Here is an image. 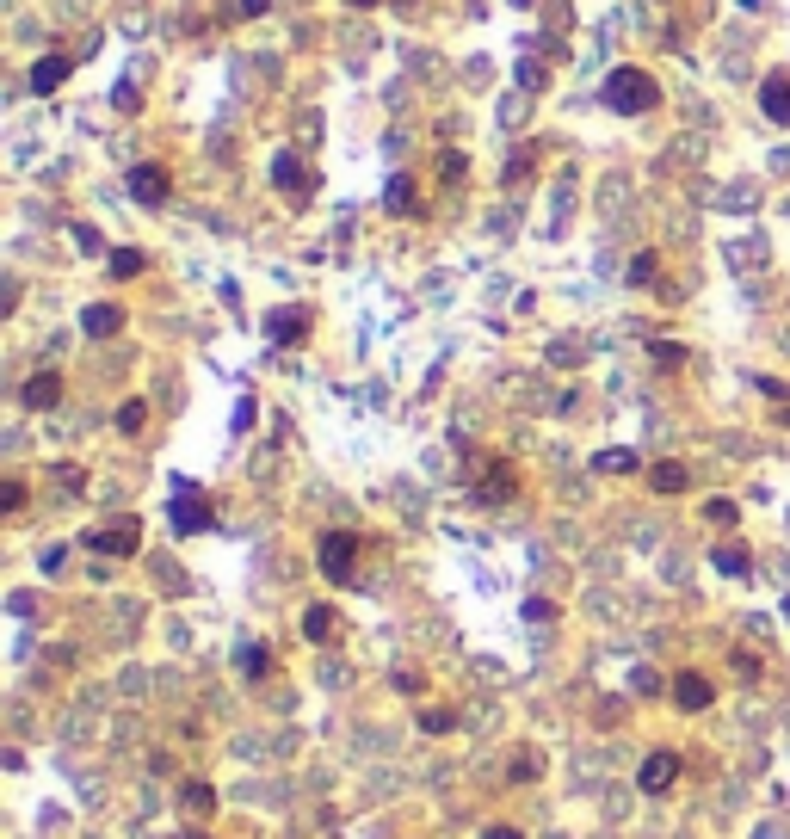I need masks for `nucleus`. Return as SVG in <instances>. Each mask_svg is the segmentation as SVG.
Instances as JSON below:
<instances>
[{
  "mask_svg": "<svg viewBox=\"0 0 790 839\" xmlns=\"http://www.w3.org/2000/svg\"><path fill=\"white\" fill-rule=\"evenodd\" d=\"M599 99L612 105V112H624V118H636V112H655L661 105V81L655 75H642V68H612V75H605V87H599Z\"/></svg>",
  "mask_w": 790,
  "mask_h": 839,
  "instance_id": "nucleus-1",
  "label": "nucleus"
},
{
  "mask_svg": "<svg viewBox=\"0 0 790 839\" xmlns=\"http://www.w3.org/2000/svg\"><path fill=\"white\" fill-rule=\"evenodd\" d=\"M167 519H173V531L179 537H198V531H210V500H204V488L198 482H173V506H167Z\"/></svg>",
  "mask_w": 790,
  "mask_h": 839,
  "instance_id": "nucleus-2",
  "label": "nucleus"
},
{
  "mask_svg": "<svg viewBox=\"0 0 790 839\" xmlns=\"http://www.w3.org/2000/svg\"><path fill=\"white\" fill-rule=\"evenodd\" d=\"M315 562H321V574H328L334 587H346L352 562H358V537L352 531H328V537H321V550H315Z\"/></svg>",
  "mask_w": 790,
  "mask_h": 839,
  "instance_id": "nucleus-3",
  "label": "nucleus"
},
{
  "mask_svg": "<svg viewBox=\"0 0 790 839\" xmlns=\"http://www.w3.org/2000/svg\"><path fill=\"white\" fill-rule=\"evenodd\" d=\"M87 550H105V556H136V550H142V525H136V519L93 525V531H87Z\"/></svg>",
  "mask_w": 790,
  "mask_h": 839,
  "instance_id": "nucleus-4",
  "label": "nucleus"
},
{
  "mask_svg": "<svg viewBox=\"0 0 790 839\" xmlns=\"http://www.w3.org/2000/svg\"><path fill=\"white\" fill-rule=\"evenodd\" d=\"M167 192H173V179H167V167H149V161H142V167H130V198L136 204H167Z\"/></svg>",
  "mask_w": 790,
  "mask_h": 839,
  "instance_id": "nucleus-5",
  "label": "nucleus"
},
{
  "mask_svg": "<svg viewBox=\"0 0 790 839\" xmlns=\"http://www.w3.org/2000/svg\"><path fill=\"white\" fill-rule=\"evenodd\" d=\"M303 334H309V309L284 303V309H272V315H266V340H272V346H297Z\"/></svg>",
  "mask_w": 790,
  "mask_h": 839,
  "instance_id": "nucleus-6",
  "label": "nucleus"
},
{
  "mask_svg": "<svg viewBox=\"0 0 790 839\" xmlns=\"http://www.w3.org/2000/svg\"><path fill=\"white\" fill-rule=\"evenodd\" d=\"M679 784V753H649L642 759V790L649 796H667Z\"/></svg>",
  "mask_w": 790,
  "mask_h": 839,
  "instance_id": "nucleus-7",
  "label": "nucleus"
},
{
  "mask_svg": "<svg viewBox=\"0 0 790 839\" xmlns=\"http://www.w3.org/2000/svg\"><path fill=\"white\" fill-rule=\"evenodd\" d=\"M673 704H679V710H710V704H716V685H710L704 673H679V679H673Z\"/></svg>",
  "mask_w": 790,
  "mask_h": 839,
  "instance_id": "nucleus-8",
  "label": "nucleus"
},
{
  "mask_svg": "<svg viewBox=\"0 0 790 839\" xmlns=\"http://www.w3.org/2000/svg\"><path fill=\"white\" fill-rule=\"evenodd\" d=\"M760 112H766L772 124H790V75H784V68L760 81Z\"/></svg>",
  "mask_w": 790,
  "mask_h": 839,
  "instance_id": "nucleus-9",
  "label": "nucleus"
},
{
  "mask_svg": "<svg viewBox=\"0 0 790 839\" xmlns=\"http://www.w3.org/2000/svg\"><path fill=\"white\" fill-rule=\"evenodd\" d=\"M19 401H25V408H31V414H44V408H56V401H62V377H56V371H38V377H31V383L19 389Z\"/></svg>",
  "mask_w": 790,
  "mask_h": 839,
  "instance_id": "nucleus-10",
  "label": "nucleus"
},
{
  "mask_svg": "<svg viewBox=\"0 0 790 839\" xmlns=\"http://www.w3.org/2000/svg\"><path fill=\"white\" fill-rule=\"evenodd\" d=\"M68 75H75V56H44V62H31V93H56Z\"/></svg>",
  "mask_w": 790,
  "mask_h": 839,
  "instance_id": "nucleus-11",
  "label": "nucleus"
},
{
  "mask_svg": "<svg viewBox=\"0 0 790 839\" xmlns=\"http://www.w3.org/2000/svg\"><path fill=\"white\" fill-rule=\"evenodd\" d=\"M81 327H87L93 340H105V334H118V327H124V309L118 303H87L81 309Z\"/></svg>",
  "mask_w": 790,
  "mask_h": 839,
  "instance_id": "nucleus-12",
  "label": "nucleus"
},
{
  "mask_svg": "<svg viewBox=\"0 0 790 839\" xmlns=\"http://www.w3.org/2000/svg\"><path fill=\"white\" fill-rule=\"evenodd\" d=\"M710 562H716V574H729V580H747V574H753L747 543H716V550H710Z\"/></svg>",
  "mask_w": 790,
  "mask_h": 839,
  "instance_id": "nucleus-13",
  "label": "nucleus"
},
{
  "mask_svg": "<svg viewBox=\"0 0 790 839\" xmlns=\"http://www.w3.org/2000/svg\"><path fill=\"white\" fill-rule=\"evenodd\" d=\"M272 186L278 192H309V173H303V161L284 149V155H272Z\"/></svg>",
  "mask_w": 790,
  "mask_h": 839,
  "instance_id": "nucleus-14",
  "label": "nucleus"
},
{
  "mask_svg": "<svg viewBox=\"0 0 790 839\" xmlns=\"http://www.w3.org/2000/svg\"><path fill=\"white\" fill-rule=\"evenodd\" d=\"M383 210H389V216H414V210H420V204H414V179H408V173H395L389 186H383Z\"/></svg>",
  "mask_w": 790,
  "mask_h": 839,
  "instance_id": "nucleus-15",
  "label": "nucleus"
},
{
  "mask_svg": "<svg viewBox=\"0 0 790 839\" xmlns=\"http://www.w3.org/2000/svg\"><path fill=\"white\" fill-rule=\"evenodd\" d=\"M179 809H186V815H198V821H204V815H217V790H210L204 778H192L186 790H179Z\"/></svg>",
  "mask_w": 790,
  "mask_h": 839,
  "instance_id": "nucleus-16",
  "label": "nucleus"
},
{
  "mask_svg": "<svg viewBox=\"0 0 790 839\" xmlns=\"http://www.w3.org/2000/svg\"><path fill=\"white\" fill-rule=\"evenodd\" d=\"M649 488H655V494H686V488H692L686 463H655V469H649Z\"/></svg>",
  "mask_w": 790,
  "mask_h": 839,
  "instance_id": "nucleus-17",
  "label": "nucleus"
},
{
  "mask_svg": "<svg viewBox=\"0 0 790 839\" xmlns=\"http://www.w3.org/2000/svg\"><path fill=\"white\" fill-rule=\"evenodd\" d=\"M235 667H241L247 679H266V673H272V654H266L260 642H241V648H235Z\"/></svg>",
  "mask_w": 790,
  "mask_h": 839,
  "instance_id": "nucleus-18",
  "label": "nucleus"
},
{
  "mask_svg": "<svg viewBox=\"0 0 790 839\" xmlns=\"http://www.w3.org/2000/svg\"><path fill=\"white\" fill-rule=\"evenodd\" d=\"M303 636L309 642H334V605H309L303 611Z\"/></svg>",
  "mask_w": 790,
  "mask_h": 839,
  "instance_id": "nucleus-19",
  "label": "nucleus"
},
{
  "mask_svg": "<svg viewBox=\"0 0 790 839\" xmlns=\"http://www.w3.org/2000/svg\"><path fill=\"white\" fill-rule=\"evenodd\" d=\"M519 87H525V93H537V87H550V62H544V56H537V50H525V56H519Z\"/></svg>",
  "mask_w": 790,
  "mask_h": 839,
  "instance_id": "nucleus-20",
  "label": "nucleus"
},
{
  "mask_svg": "<svg viewBox=\"0 0 790 839\" xmlns=\"http://www.w3.org/2000/svg\"><path fill=\"white\" fill-rule=\"evenodd\" d=\"M476 500H513V469H507V463H494V469H488V482L476 488Z\"/></svg>",
  "mask_w": 790,
  "mask_h": 839,
  "instance_id": "nucleus-21",
  "label": "nucleus"
},
{
  "mask_svg": "<svg viewBox=\"0 0 790 839\" xmlns=\"http://www.w3.org/2000/svg\"><path fill=\"white\" fill-rule=\"evenodd\" d=\"M142 266H149V253H142V247H118L112 253V278H142Z\"/></svg>",
  "mask_w": 790,
  "mask_h": 839,
  "instance_id": "nucleus-22",
  "label": "nucleus"
},
{
  "mask_svg": "<svg viewBox=\"0 0 790 839\" xmlns=\"http://www.w3.org/2000/svg\"><path fill=\"white\" fill-rule=\"evenodd\" d=\"M593 469H605V476H630V469H636V451H599Z\"/></svg>",
  "mask_w": 790,
  "mask_h": 839,
  "instance_id": "nucleus-23",
  "label": "nucleus"
},
{
  "mask_svg": "<svg viewBox=\"0 0 790 839\" xmlns=\"http://www.w3.org/2000/svg\"><path fill=\"white\" fill-rule=\"evenodd\" d=\"M112 105H118V112L130 118V112H142V87H136V75H124L118 81V93H112Z\"/></svg>",
  "mask_w": 790,
  "mask_h": 839,
  "instance_id": "nucleus-24",
  "label": "nucleus"
},
{
  "mask_svg": "<svg viewBox=\"0 0 790 839\" xmlns=\"http://www.w3.org/2000/svg\"><path fill=\"white\" fill-rule=\"evenodd\" d=\"M451 728H457L451 710H420V735H451Z\"/></svg>",
  "mask_w": 790,
  "mask_h": 839,
  "instance_id": "nucleus-25",
  "label": "nucleus"
},
{
  "mask_svg": "<svg viewBox=\"0 0 790 839\" xmlns=\"http://www.w3.org/2000/svg\"><path fill=\"white\" fill-rule=\"evenodd\" d=\"M142 420H149V401H124L118 408V432H142Z\"/></svg>",
  "mask_w": 790,
  "mask_h": 839,
  "instance_id": "nucleus-26",
  "label": "nucleus"
},
{
  "mask_svg": "<svg viewBox=\"0 0 790 839\" xmlns=\"http://www.w3.org/2000/svg\"><path fill=\"white\" fill-rule=\"evenodd\" d=\"M649 352H655V364H667V371H679V364H686V346H679V340H655Z\"/></svg>",
  "mask_w": 790,
  "mask_h": 839,
  "instance_id": "nucleus-27",
  "label": "nucleus"
},
{
  "mask_svg": "<svg viewBox=\"0 0 790 839\" xmlns=\"http://www.w3.org/2000/svg\"><path fill=\"white\" fill-rule=\"evenodd\" d=\"M704 519H710V525H735L741 506H735V500H704Z\"/></svg>",
  "mask_w": 790,
  "mask_h": 839,
  "instance_id": "nucleus-28",
  "label": "nucleus"
},
{
  "mask_svg": "<svg viewBox=\"0 0 790 839\" xmlns=\"http://www.w3.org/2000/svg\"><path fill=\"white\" fill-rule=\"evenodd\" d=\"M630 691H636V698H655V691H661V673H655V667H636V673H630Z\"/></svg>",
  "mask_w": 790,
  "mask_h": 839,
  "instance_id": "nucleus-29",
  "label": "nucleus"
},
{
  "mask_svg": "<svg viewBox=\"0 0 790 839\" xmlns=\"http://www.w3.org/2000/svg\"><path fill=\"white\" fill-rule=\"evenodd\" d=\"M531 167H537V149H519V155H513V167H507V179L519 186V179H531Z\"/></svg>",
  "mask_w": 790,
  "mask_h": 839,
  "instance_id": "nucleus-30",
  "label": "nucleus"
},
{
  "mask_svg": "<svg viewBox=\"0 0 790 839\" xmlns=\"http://www.w3.org/2000/svg\"><path fill=\"white\" fill-rule=\"evenodd\" d=\"M655 278V253H636L630 260V284H649Z\"/></svg>",
  "mask_w": 790,
  "mask_h": 839,
  "instance_id": "nucleus-31",
  "label": "nucleus"
},
{
  "mask_svg": "<svg viewBox=\"0 0 790 839\" xmlns=\"http://www.w3.org/2000/svg\"><path fill=\"white\" fill-rule=\"evenodd\" d=\"M531 778H537V753H519L513 759V784H531Z\"/></svg>",
  "mask_w": 790,
  "mask_h": 839,
  "instance_id": "nucleus-32",
  "label": "nucleus"
},
{
  "mask_svg": "<svg viewBox=\"0 0 790 839\" xmlns=\"http://www.w3.org/2000/svg\"><path fill=\"white\" fill-rule=\"evenodd\" d=\"M735 673H741V679H760V654H741V648H735Z\"/></svg>",
  "mask_w": 790,
  "mask_h": 839,
  "instance_id": "nucleus-33",
  "label": "nucleus"
},
{
  "mask_svg": "<svg viewBox=\"0 0 790 839\" xmlns=\"http://www.w3.org/2000/svg\"><path fill=\"white\" fill-rule=\"evenodd\" d=\"M463 167H470V161H463L457 149H451V155H439V173H445V179H463Z\"/></svg>",
  "mask_w": 790,
  "mask_h": 839,
  "instance_id": "nucleus-34",
  "label": "nucleus"
},
{
  "mask_svg": "<svg viewBox=\"0 0 790 839\" xmlns=\"http://www.w3.org/2000/svg\"><path fill=\"white\" fill-rule=\"evenodd\" d=\"M75 247H81V253H99V229H87V223H75Z\"/></svg>",
  "mask_w": 790,
  "mask_h": 839,
  "instance_id": "nucleus-35",
  "label": "nucleus"
},
{
  "mask_svg": "<svg viewBox=\"0 0 790 839\" xmlns=\"http://www.w3.org/2000/svg\"><path fill=\"white\" fill-rule=\"evenodd\" d=\"M0 506H7V513H19V506H25V488H19V482H7V488H0Z\"/></svg>",
  "mask_w": 790,
  "mask_h": 839,
  "instance_id": "nucleus-36",
  "label": "nucleus"
},
{
  "mask_svg": "<svg viewBox=\"0 0 790 839\" xmlns=\"http://www.w3.org/2000/svg\"><path fill=\"white\" fill-rule=\"evenodd\" d=\"M266 7H272V0H235V13H241V19H260Z\"/></svg>",
  "mask_w": 790,
  "mask_h": 839,
  "instance_id": "nucleus-37",
  "label": "nucleus"
},
{
  "mask_svg": "<svg viewBox=\"0 0 790 839\" xmlns=\"http://www.w3.org/2000/svg\"><path fill=\"white\" fill-rule=\"evenodd\" d=\"M760 389H766L772 401H790V383H778V377H760Z\"/></svg>",
  "mask_w": 790,
  "mask_h": 839,
  "instance_id": "nucleus-38",
  "label": "nucleus"
},
{
  "mask_svg": "<svg viewBox=\"0 0 790 839\" xmlns=\"http://www.w3.org/2000/svg\"><path fill=\"white\" fill-rule=\"evenodd\" d=\"M482 839H525V833H519V827H488Z\"/></svg>",
  "mask_w": 790,
  "mask_h": 839,
  "instance_id": "nucleus-39",
  "label": "nucleus"
},
{
  "mask_svg": "<svg viewBox=\"0 0 790 839\" xmlns=\"http://www.w3.org/2000/svg\"><path fill=\"white\" fill-rule=\"evenodd\" d=\"M352 7H377V0H352Z\"/></svg>",
  "mask_w": 790,
  "mask_h": 839,
  "instance_id": "nucleus-40",
  "label": "nucleus"
},
{
  "mask_svg": "<svg viewBox=\"0 0 790 839\" xmlns=\"http://www.w3.org/2000/svg\"><path fill=\"white\" fill-rule=\"evenodd\" d=\"M186 839H210V833H186Z\"/></svg>",
  "mask_w": 790,
  "mask_h": 839,
  "instance_id": "nucleus-41",
  "label": "nucleus"
},
{
  "mask_svg": "<svg viewBox=\"0 0 790 839\" xmlns=\"http://www.w3.org/2000/svg\"><path fill=\"white\" fill-rule=\"evenodd\" d=\"M519 7H525V0H519Z\"/></svg>",
  "mask_w": 790,
  "mask_h": 839,
  "instance_id": "nucleus-42",
  "label": "nucleus"
}]
</instances>
